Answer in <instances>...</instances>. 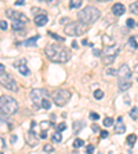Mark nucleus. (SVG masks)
Wrapping results in <instances>:
<instances>
[{
	"mask_svg": "<svg viewBox=\"0 0 138 154\" xmlns=\"http://www.w3.org/2000/svg\"><path fill=\"white\" fill-rule=\"evenodd\" d=\"M44 54L51 62H55V63H66L72 58L70 50L58 44H49L44 48Z\"/></svg>",
	"mask_w": 138,
	"mask_h": 154,
	"instance_id": "nucleus-1",
	"label": "nucleus"
},
{
	"mask_svg": "<svg viewBox=\"0 0 138 154\" xmlns=\"http://www.w3.org/2000/svg\"><path fill=\"white\" fill-rule=\"evenodd\" d=\"M100 15H101L100 10L95 6H86L84 8H82L77 12V19H79V22L90 26L91 24H94L95 21H98Z\"/></svg>",
	"mask_w": 138,
	"mask_h": 154,
	"instance_id": "nucleus-2",
	"label": "nucleus"
},
{
	"mask_svg": "<svg viewBox=\"0 0 138 154\" xmlns=\"http://www.w3.org/2000/svg\"><path fill=\"white\" fill-rule=\"evenodd\" d=\"M19 105L18 102L10 95H0V114L13 116L18 113Z\"/></svg>",
	"mask_w": 138,
	"mask_h": 154,
	"instance_id": "nucleus-3",
	"label": "nucleus"
},
{
	"mask_svg": "<svg viewBox=\"0 0 138 154\" xmlns=\"http://www.w3.org/2000/svg\"><path fill=\"white\" fill-rule=\"evenodd\" d=\"M88 31V25H84L82 22H69L65 28H64V32L66 36L70 37H76V36H80V35H84L86 32Z\"/></svg>",
	"mask_w": 138,
	"mask_h": 154,
	"instance_id": "nucleus-4",
	"label": "nucleus"
},
{
	"mask_svg": "<svg viewBox=\"0 0 138 154\" xmlns=\"http://www.w3.org/2000/svg\"><path fill=\"white\" fill-rule=\"evenodd\" d=\"M72 96V94L69 90H65V88H61V90H57L53 94V102L55 103L57 106L62 107L69 102V99Z\"/></svg>",
	"mask_w": 138,
	"mask_h": 154,
	"instance_id": "nucleus-5",
	"label": "nucleus"
},
{
	"mask_svg": "<svg viewBox=\"0 0 138 154\" xmlns=\"http://www.w3.org/2000/svg\"><path fill=\"white\" fill-rule=\"evenodd\" d=\"M0 85H3L6 90H10L13 92H18V84L14 80V77L11 74L4 73L0 76Z\"/></svg>",
	"mask_w": 138,
	"mask_h": 154,
	"instance_id": "nucleus-6",
	"label": "nucleus"
},
{
	"mask_svg": "<svg viewBox=\"0 0 138 154\" xmlns=\"http://www.w3.org/2000/svg\"><path fill=\"white\" fill-rule=\"evenodd\" d=\"M29 98H31L32 103L35 105V107L39 109L40 105H42V100H43L44 98H47V91H46V90H42V88H35V90L31 91Z\"/></svg>",
	"mask_w": 138,
	"mask_h": 154,
	"instance_id": "nucleus-7",
	"label": "nucleus"
},
{
	"mask_svg": "<svg viewBox=\"0 0 138 154\" xmlns=\"http://www.w3.org/2000/svg\"><path fill=\"white\" fill-rule=\"evenodd\" d=\"M131 69L128 68V65H126V63H123L122 66L119 68V70H118V76H119V81L120 83H124V81H130V79H131Z\"/></svg>",
	"mask_w": 138,
	"mask_h": 154,
	"instance_id": "nucleus-8",
	"label": "nucleus"
},
{
	"mask_svg": "<svg viewBox=\"0 0 138 154\" xmlns=\"http://www.w3.org/2000/svg\"><path fill=\"white\" fill-rule=\"evenodd\" d=\"M6 15L8 18L14 19L15 22H21V24H26L29 18L26 17L24 12H19V11H15V10H7L6 11Z\"/></svg>",
	"mask_w": 138,
	"mask_h": 154,
	"instance_id": "nucleus-9",
	"label": "nucleus"
},
{
	"mask_svg": "<svg viewBox=\"0 0 138 154\" xmlns=\"http://www.w3.org/2000/svg\"><path fill=\"white\" fill-rule=\"evenodd\" d=\"M25 140H26V143H28L31 147H36V146L39 145V136L35 134V131L31 130V131H28V132H26Z\"/></svg>",
	"mask_w": 138,
	"mask_h": 154,
	"instance_id": "nucleus-10",
	"label": "nucleus"
},
{
	"mask_svg": "<svg viewBox=\"0 0 138 154\" xmlns=\"http://www.w3.org/2000/svg\"><path fill=\"white\" fill-rule=\"evenodd\" d=\"M120 51V47L118 44H113V45H107L105 50H104V52H102V55L104 56H111V58H116L118 54H119Z\"/></svg>",
	"mask_w": 138,
	"mask_h": 154,
	"instance_id": "nucleus-11",
	"label": "nucleus"
},
{
	"mask_svg": "<svg viewBox=\"0 0 138 154\" xmlns=\"http://www.w3.org/2000/svg\"><path fill=\"white\" fill-rule=\"evenodd\" d=\"M112 12L113 15H116V17H120V15H123L126 12V7L122 4V3H115L112 6Z\"/></svg>",
	"mask_w": 138,
	"mask_h": 154,
	"instance_id": "nucleus-12",
	"label": "nucleus"
},
{
	"mask_svg": "<svg viewBox=\"0 0 138 154\" xmlns=\"http://www.w3.org/2000/svg\"><path fill=\"white\" fill-rule=\"evenodd\" d=\"M124 132H126V125L123 123V118L119 117L118 118V123L115 124V134L120 135V134H124Z\"/></svg>",
	"mask_w": 138,
	"mask_h": 154,
	"instance_id": "nucleus-13",
	"label": "nucleus"
},
{
	"mask_svg": "<svg viewBox=\"0 0 138 154\" xmlns=\"http://www.w3.org/2000/svg\"><path fill=\"white\" fill-rule=\"evenodd\" d=\"M47 22H49V17L46 14H38L35 17V24L38 25V26H44Z\"/></svg>",
	"mask_w": 138,
	"mask_h": 154,
	"instance_id": "nucleus-14",
	"label": "nucleus"
},
{
	"mask_svg": "<svg viewBox=\"0 0 138 154\" xmlns=\"http://www.w3.org/2000/svg\"><path fill=\"white\" fill-rule=\"evenodd\" d=\"M39 37L40 36H35V37H31V39H28V40H25L24 41V45H26V47H33V45H36V41L39 40Z\"/></svg>",
	"mask_w": 138,
	"mask_h": 154,
	"instance_id": "nucleus-15",
	"label": "nucleus"
},
{
	"mask_svg": "<svg viewBox=\"0 0 138 154\" xmlns=\"http://www.w3.org/2000/svg\"><path fill=\"white\" fill-rule=\"evenodd\" d=\"M119 88H120V91H127V90H130V88H131V83H130V81L120 83L119 81Z\"/></svg>",
	"mask_w": 138,
	"mask_h": 154,
	"instance_id": "nucleus-16",
	"label": "nucleus"
},
{
	"mask_svg": "<svg viewBox=\"0 0 138 154\" xmlns=\"http://www.w3.org/2000/svg\"><path fill=\"white\" fill-rule=\"evenodd\" d=\"M137 142V135L135 134H131V135L127 136V145L131 147V146H134V143Z\"/></svg>",
	"mask_w": 138,
	"mask_h": 154,
	"instance_id": "nucleus-17",
	"label": "nucleus"
},
{
	"mask_svg": "<svg viewBox=\"0 0 138 154\" xmlns=\"http://www.w3.org/2000/svg\"><path fill=\"white\" fill-rule=\"evenodd\" d=\"M18 72H19V73H21V74H22V76H28V74L31 73V70L28 69V66H26L25 63L19 66V68H18Z\"/></svg>",
	"mask_w": 138,
	"mask_h": 154,
	"instance_id": "nucleus-18",
	"label": "nucleus"
},
{
	"mask_svg": "<svg viewBox=\"0 0 138 154\" xmlns=\"http://www.w3.org/2000/svg\"><path fill=\"white\" fill-rule=\"evenodd\" d=\"M83 127H84V123H82V121H76V123H73V132H75V134H77V132L82 130Z\"/></svg>",
	"mask_w": 138,
	"mask_h": 154,
	"instance_id": "nucleus-19",
	"label": "nucleus"
},
{
	"mask_svg": "<svg viewBox=\"0 0 138 154\" xmlns=\"http://www.w3.org/2000/svg\"><path fill=\"white\" fill-rule=\"evenodd\" d=\"M40 107H43V109H46V110H49L51 107V102L49 98H44L43 100H42V105H40Z\"/></svg>",
	"mask_w": 138,
	"mask_h": 154,
	"instance_id": "nucleus-20",
	"label": "nucleus"
},
{
	"mask_svg": "<svg viewBox=\"0 0 138 154\" xmlns=\"http://www.w3.org/2000/svg\"><path fill=\"white\" fill-rule=\"evenodd\" d=\"M3 124H7V125H8V128H13V124L8 123V120H7L6 116H4V114H0V127H1Z\"/></svg>",
	"mask_w": 138,
	"mask_h": 154,
	"instance_id": "nucleus-21",
	"label": "nucleus"
},
{
	"mask_svg": "<svg viewBox=\"0 0 138 154\" xmlns=\"http://www.w3.org/2000/svg\"><path fill=\"white\" fill-rule=\"evenodd\" d=\"M83 1H80V0H72L70 3H69V7L70 8H79V7H82Z\"/></svg>",
	"mask_w": 138,
	"mask_h": 154,
	"instance_id": "nucleus-22",
	"label": "nucleus"
},
{
	"mask_svg": "<svg viewBox=\"0 0 138 154\" xmlns=\"http://www.w3.org/2000/svg\"><path fill=\"white\" fill-rule=\"evenodd\" d=\"M115 59H116V58H111V56H104L102 55V63H104V65H111V63L115 62Z\"/></svg>",
	"mask_w": 138,
	"mask_h": 154,
	"instance_id": "nucleus-23",
	"label": "nucleus"
},
{
	"mask_svg": "<svg viewBox=\"0 0 138 154\" xmlns=\"http://www.w3.org/2000/svg\"><path fill=\"white\" fill-rule=\"evenodd\" d=\"M11 28H13L14 31H22V29H24V24L14 21V24H11Z\"/></svg>",
	"mask_w": 138,
	"mask_h": 154,
	"instance_id": "nucleus-24",
	"label": "nucleus"
},
{
	"mask_svg": "<svg viewBox=\"0 0 138 154\" xmlns=\"http://www.w3.org/2000/svg\"><path fill=\"white\" fill-rule=\"evenodd\" d=\"M94 98L97 99V100L102 99L104 98V91H102V90H95L94 91Z\"/></svg>",
	"mask_w": 138,
	"mask_h": 154,
	"instance_id": "nucleus-25",
	"label": "nucleus"
},
{
	"mask_svg": "<svg viewBox=\"0 0 138 154\" xmlns=\"http://www.w3.org/2000/svg\"><path fill=\"white\" fill-rule=\"evenodd\" d=\"M83 145H84V140L77 138V139H75V142H73V147H75V149H80Z\"/></svg>",
	"mask_w": 138,
	"mask_h": 154,
	"instance_id": "nucleus-26",
	"label": "nucleus"
},
{
	"mask_svg": "<svg viewBox=\"0 0 138 154\" xmlns=\"http://www.w3.org/2000/svg\"><path fill=\"white\" fill-rule=\"evenodd\" d=\"M128 47L133 50H137L138 48V45H137V41L134 40V37H130L128 39Z\"/></svg>",
	"mask_w": 138,
	"mask_h": 154,
	"instance_id": "nucleus-27",
	"label": "nucleus"
},
{
	"mask_svg": "<svg viewBox=\"0 0 138 154\" xmlns=\"http://www.w3.org/2000/svg\"><path fill=\"white\" fill-rule=\"evenodd\" d=\"M130 117L133 120H138V107H133L131 111H130Z\"/></svg>",
	"mask_w": 138,
	"mask_h": 154,
	"instance_id": "nucleus-28",
	"label": "nucleus"
},
{
	"mask_svg": "<svg viewBox=\"0 0 138 154\" xmlns=\"http://www.w3.org/2000/svg\"><path fill=\"white\" fill-rule=\"evenodd\" d=\"M53 140L57 143L62 142V135H61V132H55V134L53 135Z\"/></svg>",
	"mask_w": 138,
	"mask_h": 154,
	"instance_id": "nucleus-29",
	"label": "nucleus"
},
{
	"mask_svg": "<svg viewBox=\"0 0 138 154\" xmlns=\"http://www.w3.org/2000/svg\"><path fill=\"white\" fill-rule=\"evenodd\" d=\"M102 124H104V127H111V125H113V118L112 117H105Z\"/></svg>",
	"mask_w": 138,
	"mask_h": 154,
	"instance_id": "nucleus-30",
	"label": "nucleus"
},
{
	"mask_svg": "<svg viewBox=\"0 0 138 154\" xmlns=\"http://www.w3.org/2000/svg\"><path fill=\"white\" fill-rule=\"evenodd\" d=\"M130 10H131V12H134V14H138V1L130 4Z\"/></svg>",
	"mask_w": 138,
	"mask_h": 154,
	"instance_id": "nucleus-31",
	"label": "nucleus"
},
{
	"mask_svg": "<svg viewBox=\"0 0 138 154\" xmlns=\"http://www.w3.org/2000/svg\"><path fill=\"white\" fill-rule=\"evenodd\" d=\"M43 150L44 151H47V153H51V151L54 150V146H53V145H44Z\"/></svg>",
	"mask_w": 138,
	"mask_h": 154,
	"instance_id": "nucleus-32",
	"label": "nucleus"
},
{
	"mask_svg": "<svg viewBox=\"0 0 138 154\" xmlns=\"http://www.w3.org/2000/svg\"><path fill=\"white\" fill-rule=\"evenodd\" d=\"M57 130H58L57 132H62V131H65V130H66V124H65V123H61L59 125H58V127H57Z\"/></svg>",
	"mask_w": 138,
	"mask_h": 154,
	"instance_id": "nucleus-33",
	"label": "nucleus"
},
{
	"mask_svg": "<svg viewBox=\"0 0 138 154\" xmlns=\"http://www.w3.org/2000/svg\"><path fill=\"white\" fill-rule=\"evenodd\" d=\"M126 24H127V28H134V26H135V22H134V19H131V18L127 19Z\"/></svg>",
	"mask_w": 138,
	"mask_h": 154,
	"instance_id": "nucleus-34",
	"label": "nucleus"
},
{
	"mask_svg": "<svg viewBox=\"0 0 138 154\" xmlns=\"http://www.w3.org/2000/svg\"><path fill=\"white\" fill-rule=\"evenodd\" d=\"M40 125H42V128H43V131H46L47 128H50V127H51L50 121H43V123L40 124Z\"/></svg>",
	"mask_w": 138,
	"mask_h": 154,
	"instance_id": "nucleus-35",
	"label": "nucleus"
},
{
	"mask_svg": "<svg viewBox=\"0 0 138 154\" xmlns=\"http://www.w3.org/2000/svg\"><path fill=\"white\" fill-rule=\"evenodd\" d=\"M7 28H8V26H7L6 21H0V29H1V31H6Z\"/></svg>",
	"mask_w": 138,
	"mask_h": 154,
	"instance_id": "nucleus-36",
	"label": "nucleus"
},
{
	"mask_svg": "<svg viewBox=\"0 0 138 154\" xmlns=\"http://www.w3.org/2000/svg\"><path fill=\"white\" fill-rule=\"evenodd\" d=\"M53 39H55V40H59V41H64V37H59V36H57V35H54V33H49Z\"/></svg>",
	"mask_w": 138,
	"mask_h": 154,
	"instance_id": "nucleus-37",
	"label": "nucleus"
},
{
	"mask_svg": "<svg viewBox=\"0 0 138 154\" xmlns=\"http://www.w3.org/2000/svg\"><path fill=\"white\" fill-rule=\"evenodd\" d=\"M90 118H91V120H98L100 116H98L97 113H90Z\"/></svg>",
	"mask_w": 138,
	"mask_h": 154,
	"instance_id": "nucleus-38",
	"label": "nucleus"
},
{
	"mask_svg": "<svg viewBox=\"0 0 138 154\" xmlns=\"http://www.w3.org/2000/svg\"><path fill=\"white\" fill-rule=\"evenodd\" d=\"M6 149V145H4V139L0 138V150H4Z\"/></svg>",
	"mask_w": 138,
	"mask_h": 154,
	"instance_id": "nucleus-39",
	"label": "nucleus"
},
{
	"mask_svg": "<svg viewBox=\"0 0 138 154\" xmlns=\"http://www.w3.org/2000/svg\"><path fill=\"white\" fill-rule=\"evenodd\" d=\"M108 135H109V134H108L107 131H101V135H100V136L102 138V139H107Z\"/></svg>",
	"mask_w": 138,
	"mask_h": 154,
	"instance_id": "nucleus-40",
	"label": "nucleus"
},
{
	"mask_svg": "<svg viewBox=\"0 0 138 154\" xmlns=\"http://www.w3.org/2000/svg\"><path fill=\"white\" fill-rule=\"evenodd\" d=\"M6 73V68H4V65H1V63H0V76H1V74H4Z\"/></svg>",
	"mask_w": 138,
	"mask_h": 154,
	"instance_id": "nucleus-41",
	"label": "nucleus"
},
{
	"mask_svg": "<svg viewBox=\"0 0 138 154\" xmlns=\"http://www.w3.org/2000/svg\"><path fill=\"white\" fill-rule=\"evenodd\" d=\"M86 150H87V154H91L93 151H94V146H87Z\"/></svg>",
	"mask_w": 138,
	"mask_h": 154,
	"instance_id": "nucleus-42",
	"label": "nucleus"
},
{
	"mask_svg": "<svg viewBox=\"0 0 138 154\" xmlns=\"http://www.w3.org/2000/svg\"><path fill=\"white\" fill-rule=\"evenodd\" d=\"M108 74H118V70H113V69H107Z\"/></svg>",
	"mask_w": 138,
	"mask_h": 154,
	"instance_id": "nucleus-43",
	"label": "nucleus"
},
{
	"mask_svg": "<svg viewBox=\"0 0 138 154\" xmlns=\"http://www.w3.org/2000/svg\"><path fill=\"white\" fill-rule=\"evenodd\" d=\"M24 4H25L24 0H17V1H15V6H24Z\"/></svg>",
	"mask_w": 138,
	"mask_h": 154,
	"instance_id": "nucleus-44",
	"label": "nucleus"
},
{
	"mask_svg": "<svg viewBox=\"0 0 138 154\" xmlns=\"http://www.w3.org/2000/svg\"><path fill=\"white\" fill-rule=\"evenodd\" d=\"M40 138H42V139H46V138H47V134H46V131H42V134H40Z\"/></svg>",
	"mask_w": 138,
	"mask_h": 154,
	"instance_id": "nucleus-45",
	"label": "nucleus"
},
{
	"mask_svg": "<svg viewBox=\"0 0 138 154\" xmlns=\"http://www.w3.org/2000/svg\"><path fill=\"white\" fill-rule=\"evenodd\" d=\"M35 127H36V123H35V121H32L31 123V130H35Z\"/></svg>",
	"mask_w": 138,
	"mask_h": 154,
	"instance_id": "nucleus-46",
	"label": "nucleus"
},
{
	"mask_svg": "<svg viewBox=\"0 0 138 154\" xmlns=\"http://www.w3.org/2000/svg\"><path fill=\"white\" fill-rule=\"evenodd\" d=\"M94 55H101V51H98V50H94Z\"/></svg>",
	"mask_w": 138,
	"mask_h": 154,
	"instance_id": "nucleus-47",
	"label": "nucleus"
},
{
	"mask_svg": "<svg viewBox=\"0 0 138 154\" xmlns=\"http://www.w3.org/2000/svg\"><path fill=\"white\" fill-rule=\"evenodd\" d=\"M72 47H73V48H77V43H76V41H73V43H72Z\"/></svg>",
	"mask_w": 138,
	"mask_h": 154,
	"instance_id": "nucleus-48",
	"label": "nucleus"
},
{
	"mask_svg": "<svg viewBox=\"0 0 138 154\" xmlns=\"http://www.w3.org/2000/svg\"><path fill=\"white\" fill-rule=\"evenodd\" d=\"M11 142H17V136H13V138H11Z\"/></svg>",
	"mask_w": 138,
	"mask_h": 154,
	"instance_id": "nucleus-49",
	"label": "nucleus"
},
{
	"mask_svg": "<svg viewBox=\"0 0 138 154\" xmlns=\"http://www.w3.org/2000/svg\"><path fill=\"white\" fill-rule=\"evenodd\" d=\"M134 72H135V73H138V63L135 65V69H134Z\"/></svg>",
	"mask_w": 138,
	"mask_h": 154,
	"instance_id": "nucleus-50",
	"label": "nucleus"
},
{
	"mask_svg": "<svg viewBox=\"0 0 138 154\" xmlns=\"http://www.w3.org/2000/svg\"><path fill=\"white\" fill-rule=\"evenodd\" d=\"M134 40L137 41V45H138V35H137V36H134Z\"/></svg>",
	"mask_w": 138,
	"mask_h": 154,
	"instance_id": "nucleus-51",
	"label": "nucleus"
},
{
	"mask_svg": "<svg viewBox=\"0 0 138 154\" xmlns=\"http://www.w3.org/2000/svg\"><path fill=\"white\" fill-rule=\"evenodd\" d=\"M137 28H138V22H137Z\"/></svg>",
	"mask_w": 138,
	"mask_h": 154,
	"instance_id": "nucleus-52",
	"label": "nucleus"
},
{
	"mask_svg": "<svg viewBox=\"0 0 138 154\" xmlns=\"http://www.w3.org/2000/svg\"><path fill=\"white\" fill-rule=\"evenodd\" d=\"M0 154H3V153H1V151H0Z\"/></svg>",
	"mask_w": 138,
	"mask_h": 154,
	"instance_id": "nucleus-53",
	"label": "nucleus"
}]
</instances>
